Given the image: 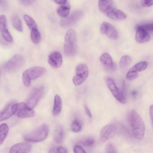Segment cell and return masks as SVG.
Wrapping results in <instances>:
<instances>
[{"label": "cell", "mask_w": 153, "mask_h": 153, "mask_svg": "<svg viewBox=\"0 0 153 153\" xmlns=\"http://www.w3.org/2000/svg\"><path fill=\"white\" fill-rule=\"evenodd\" d=\"M70 9V5L67 3L60 6L57 10V13L60 16L63 18H65L68 16Z\"/></svg>", "instance_id": "20"}, {"label": "cell", "mask_w": 153, "mask_h": 153, "mask_svg": "<svg viewBox=\"0 0 153 153\" xmlns=\"http://www.w3.org/2000/svg\"><path fill=\"white\" fill-rule=\"evenodd\" d=\"M84 109L85 113L87 116L90 118H92V113L87 106H84Z\"/></svg>", "instance_id": "41"}, {"label": "cell", "mask_w": 153, "mask_h": 153, "mask_svg": "<svg viewBox=\"0 0 153 153\" xmlns=\"http://www.w3.org/2000/svg\"><path fill=\"white\" fill-rule=\"evenodd\" d=\"M48 61L49 65L52 67L54 68H59L63 63L61 54L58 51L53 52L49 56Z\"/></svg>", "instance_id": "15"}, {"label": "cell", "mask_w": 153, "mask_h": 153, "mask_svg": "<svg viewBox=\"0 0 153 153\" xmlns=\"http://www.w3.org/2000/svg\"><path fill=\"white\" fill-rule=\"evenodd\" d=\"M147 31H153V23L138 26Z\"/></svg>", "instance_id": "33"}, {"label": "cell", "mask_w": 153, "mask_h": 153, "mask_svg": "<svg viewBox=\"0 0 153 153\" xmlns=\"http://www.w3.org/2000/svg\"><path fill=\"white\" fill-rule=\"evenodd\" d=\"M31 38L32 42L35 44H38L41 40L40 34L37 29H34L31 30Z\"/></svg>", "instance_id": "26"}, {"label": "cell", "mask_w": 153, "mask_h": 153, "mask_svg": "<svg viewBox=\"0 0 153 153\" xmlns=\"http://www.w3.org/2000/svg\"><path fill=\"white\" fill-rule=\"evenodd\" d=\"M31 149V145L27 143H21L16 144L12 147L10 153H28Z\"/></svg>", "instance_id": "17"}, {"label": "cell", "mask_w": 153, "mask_h": 153, "mask_svg": "<svg viewBox=\"0 0 153 153\" xmlns=\"http://www.w3.org/2000/svg\"><path fill=\"white\" fill-rule=\"evenodd\" d=\"M0 7L1 9L3 10H5L8 7V5L6 1H0Z\"/></svg>", "instance_id": "38"}, {"label": "cell", "mask_w": 153, "mask_h": 153, "mask_svg": "<svg viewBox=\"0 0 153 153\" xmlns=\"http://www.w3.org/2000/svg\"><path fill=\"white\" fill-rule=\"evenodd\" d=\"M149 112L150 118L153 124V105H151L150 107Z\"/></svg>", "instance_id": "42"}, {"label": "cell", "mask_w": 153, "mask_h": 153, "mask_svg": "<svg viewBox=\"0 0 153 153\" xmlns=\"http://www.w3.org/2000/svg\"><path fill=\"white\" fill-rule=\"evenodd\" d=\"M77 43L76 32L73 29L69 30L65 35L64 45V52L66 56L72 57L76 54Z\"/></svg>", "instance_id": "3"}, {"label": "cell", "mask_w": 153, "mask_h": 153, "mask_svg": "<svg viewBox=\"0 0 153 153\" xmlns=\"http://www.w3.org/2000/svg\"><path fill=\"white\" fill-rule=\"evenodd\" d=\"M106 153H117V152L113 145L111 144H109L107 146Z\"/></svg>", "instance_id": "35"}, {"label": "cell", "mask_w": 153, "mask_h": 153, "mask_svg": "<svg viewBox=\"0 0 153 153\" xmlns=\"http://www.w3.org/2000/svg\"><path fill=\"white\" fill-rule=\"evenodd\" d=\"M44 90V87L43 86L38 87L34 89L31 92L26 103L33 109L42 97Z\"/></svg>", "instance_id": "9"}, {"label": "cell", "mask_w": 153, "mask_h": 153, "mask_svg": "<svg viewBox=\"0 0 153 153\" xmlns=\"http://www.w3.org/2000/svg\"><path fill=\"white\" fill-rule=\"evenodd\" d=\"M1 31V34L5 40L9 42L13 41L12 37L7 29H3Z\"/></svg>", "instance_id": "29"}, {"label": "cell", "mask_w": 153, "mask_h": 153, "mask_svg": "<svg viewBox=\"0 0 153 153\" xmlns=\"http://www.w3.org/2000/svg\"><path fill=\"white\" fill-rule=\"evenodd\" d=\"M100 61L104 68L109 72H113L116 69V65L109 54L105 53L100 58Z\"/></svg>", "instance_id": "14"}, {"label": "cell", "mask_w": 153, "mask_h": 153, "mask_svg": "<svg viewBox=\"0 0 153 153\" xmlns=\"http://www.w3.org/2000/svg\"><path fill=\"white\" fill-rule=\"evenodd\" d=\"M141 5L144 7H149L153 6V0H145L141 1Z\"/></svg>", "instance_id": "36"}, {"label": "cell", "mask_w": 153, "mask_h": 153, "mask_svg": "<svg viewBox=\"0 0 153 153\" xmlns=\"http://www.w3.org/2000/svg\"><path fill=\"white\" fill-rule=\"evenodd\" d=\"M24 62V57L21 55L16 54L4 64L3 69L7 72H14L21 68Z\"/></svg>", "instance_id": "5"}, {"label": "cell", "mask_w": 153, "mask_h": 153, "mask_svg": "<svg viewBox=\"0 0 153 153\" xmlns=\"http://www.w3.org/2000/svg\"><path fill=\"white\" fill-rule=\"evenodd\" d=\"M9 131V128L7 124H3L0 126V144L1 145L7 138Z\"/></svg>", "instance_id": "21"}, {"label": "cell", "mask_w": 153, "mask_h": 153, "mask_svg": "<svg viewBox=\"0 0 153 153\" xmlns=\"http://www.w3.org/2000/svg\"><path fill=\"white\" fill-rule=\"evenodd\" d=\"M14 107L15 115L20 118L32 117L35 113L33 109L29 106L26 103H15Z\"/></svg>", "instance_id": "7"}, {"label": "cell", "mask_w": 153, "mask_h": 153, "mask_svg": "<svg viewBox=\"0 0 153 153\" xmlns=\"http://www.w3.org/2000/svg\"><path fill=\"white\" fill-rule=\"evenodd\" d=\"M76 75L73 78V82L76 86L81 85L87 78L89 71L87 66L84 64H80L76 68Z\"/></svg>", "instance_id": "6"}, {"label": "cell", "mask_w": 153, "mask_h": 153, "mask_svg": "<svg viewBox=\"0 0 153 153\" xmlns=\"http://www.w3.org/2000/svg\"><path fill=\"white\" fill-rule=\"evenodd\" d=\"M107 83L108 87L114 97L122 104H125L126 102L125 94L117 86L113 80L110 78H108Z\"/></svg>", "instance_id": "8"}, {"label": "cell", "mask_w": 153, "mask_h": 153, "mask_svg": "<svg viewBox=\"0 0 153 153\" xmlns=\"http://www.w3.org/2000/svg\"><path fill=\"white\" fill-rule=\"evenodd\" d=\"M148 64L146 61H142L138 63L133 66L132 68L137 72L144 70L148 67Z\"/></svg>", "instance_id": "27"}, {"label": "cell", "mask_w": 153, "mask_h": 153, "mask_svg": "<svg viewBox=\"0 0 153 153\" xmlns=\"http://www.w3.org/2000/svg\"><path fill=\"white\" fill-rule=\"evenodd\" d=\"M62 102L60 97L58 94L55 97L54 105L53 110V114L57 116L61 112L62 110Z\"/></svg>", "instance_id": "19"}, {"label": "cell", "mask_w": 153, "mask_h": 153, "mask_svg": "<svg viewBox=\"0 0 153 153\" xmlns=\"http://www.w3.org/2000/svg\"><path fill=\"white\" fill-rule=\"evenodd\" d=\"M117 131V127L114 123L109 124L102 129L100 133V140L105 142L114 136Z\"/></svg>", "instance_id": "10"}, {"label": "cell", "mask_w": 153, "mask_h": 153, "mask_svg": "<svg viewBox=\"0 0 153 153\" xmlns=\"http://www.w3.org/2000/svg\"><path fill=\"white\" fill-rule=\"evenodd\" d=\"M74 153H86L85 150L81 146L77 145L74 147Z\"/></svg>", "instance_id": "37"}, {"label": "cell", "mask_w": 153, "mask_h": 153, "mask_svg": "<svg viewBox=\"0 0 153 153\" xmlns=\"http://www.w3.org/2000/svg\"><path fill=\"white\" fill-rule=\"evenodd\" d=\"M72 131L75 133L79 132L81 130L82 125L81 123L78 119H75L71 125Z\"/></svg>", "instance_id": "28"}, {"label": "cell", "mask_w": 153, "mask_h": 153, "mask_svg": "<svg viewBox=\"0 0 153 153\" xmlns=\"http://www.w3.org/2000/svg\"><path fill=\"white\" fill-rule=\"evenodd\" d=\"M7 29V20L6 16L1 15L0 17V30Z\"/></svg>", "instance_id": "31"}, {"label": "cell", "mask_w": 153, "mask_h": 153, "mask_svg": "<svg viewBox=\"0 0 153 153\" xmlns=\"http://www.w3.org/2000/svg\"><path fill=\"white\" fill-rule=\"evenodd\" d=\"M46 69L43 67L36 66L31 67L25 71L24 73L31 80H34L44 75Z\"/></svg>", "instance_id": "13"}, {"label": "cell", "mask_w": 153, "mask_h": 153, "mask_svg": "<svg viewBox=\"0 0 153 153\" xmlns=\"http://www.w3.org/2000/svg\"><path fill=\"white\" fill-rule=\"evenodd\" d=\"M57 153H67L66 149L62 146H60L56 148Z\"/></svg>", "instance_id": "40"}, {"label": "cell", "mask_w": 153, "mask_h": 153, "mask_svg": "<svg viewBox=\"0 0 153 153\" xmlns=\"http://www.w3.org/2000/svg\"><path fill=\"white\" fill-rule=\"evenodd\" d=\"M138 92L135 90H133L131 92V94L133 97L136 96Z\"/></svg>", "instance_id": "45"}, {"label": "cell", "mask_w": 153, "mask_h": 153, "mask_svg": "<svg viewBox=\"0 0 153 153\" xmlns=\"http://www.w3.org/2000/svg\"><path fill=\"white\" fill-rule=\"evenodd\" d=\"M12 22L14 28L17 31L21 32L23 31L22 24L20 19L16 15L13 16L12 18Z\"/></svg>", "instance_id": "24"}, {"label": "cell", "mask_w": 153, "mask_h": 153, "mask_svg": "<svg viewBox=\"0 0 153 153\" xmlns=\"http://www.w3.org/2000/svg\"><path fill=\"white\" fill-rule=\"evenodd\" d=\"M83 13L81 11H76L67 17L62 19L60 21L61 26L67 28L74 24L83 16Z\"/></svg>", "instance_id": "12"}, {"label": "cell", "mask_w": 153, "mask_h": 153, "mask_svg": "<svg viewBox=\"0 0 153 153\" xmlns=\"http://www.w3.org/2000/svg\"><path fill=\"white\" fill-rule=\"evenodd\" d=\"M136 30L135 40L138 43H143L150 40V36L147 31L138 26L136 27Z\"/></svg>", "instance_id": "16"}, {"label": "cell", "mask_w": 153, "mask_h": 153, "mask_svg": "<svg viewBox=\"0 0 153 153\" xmlns=\"http://www.w3.org/2000/svg\"><path fill=\"white\" fill-rule=\"evenodd\" d=\"M94 140L92 138H89L83 141H81L79 143L82 146H89L92 145L94 144Z\"/></svg>", "instance_id": "32"}, {"label": "cell", "mask_w": 153, "mask_h": 153, "mask_svg": "<svg viewBox=\"0 0 153 153\" xmlns=\"http://www.w3.org/2000/svg\"><path fill=\"white\" fill-rule=\"evenodd\" d=\"M99 8L101 12L113 20H122L127 18L126 15L124 12L115 7L113 1L110 0L100 1Z\"/></svg>", "instance_id": "2"}, {"label": "cell", "mask_w": 153, "mask_h": 153, "mask_svg": "<svg viewBox=\"0 0 153 153\" xmlns=\"http://www.w3.org/2000/svg\"><path fill=\"white\" fill-rule=\"evenodd\" d=\"M132 62L131 58L126 55L122 57L119 63V67L122 70H125L131 64Z\"/></svg>", "instance_id": "22"}, {"label": "cell", "mask_w": 153, "mask_h": 153, "mask_svg": "<svg viewBox=\"0 0 153 153\" xmlns=\"http://www.w3.org/2000/svg\"><path fill=\"white\" fill-rule=\"evenodd\" d=\"M14 102L8 104L0 113V121H5L15 114Z\"/></svg>", "instance_id": "18"}, {"label": "cell", "mask_w": 153, "mask_h": 153, "mask_svg": "<svg viewBox=\"0 0 153 153\" xmlns=\"http://www.w3.org/2000/svg\"><path fill=\"white\" fill-rule=\"evenodd\" d=\"M64 137V131L61 127L58 128L55 130L54 134V139L57 143H60L62 142Z\"/></svg>", "instance_id": "23"}, {"label": "cell", "mask_w": 153, "mask_h": 153, "mask_svg": "<svg viewBox=\"0 0 153 153\" xmlns=\"http://www.w3.org/2000/svg\"><path fill=\"white\" fill-rule=\"evenodd\" d=\"M54 1L57 4L61 5L67 3V1L65 0H56Z\"/></svg>", "instance_id": "43"}, {"label": "cell", "mask_w": 153, "mask_h": 153, "mask_svg": "<svg viewBox=\"0 0 153 153\" xmlns=\"http://www.w3.org/2000/svg\"><path fill=\"white\" fill-rule=\"evenodd\" d=\"M49 153H57L56 148H53L50 149Z\"/></svg>", "instance_id": "44"}, {"label": "cell", "mask_w": 153, "mask_h": 153, "mask_svg": "<svg viewBox=\"0 0 153 153\" xmlns=\"http://www.w3.org/2000/svg\"><path fill=\"white\" fill-rule=\"evenodd\" d=\"M22 79L23 84L26 87H28L30 85L31 81L23 73L22 75Z\"/></svg>", "instance_id": "34"}, {"label": "cell", "mask_w": 153, "mask_h": 153, "mask_svg": "<svg viewBox=\"0 0 153 153\" xmlns=\"http://www.w3.org/2000/svg\"><path fill=\"white\" fill-rule=\"evenodd\" d=\"M138 76V72L131 68L127 73L126 78L127 80L131 81L136 79Z\"/></svg>", "instance_id": "30"}, {"label": "cell", "mask_w": 153, "mask_h": 153, "mask_svg": "<svg viewBox=\"0 0 153 153\" xmlns=\"http://www.w3.org/2000/svg\"><path fill=\"white\" fill-rule=\"evenodd\" d=\"M128 119L133 136L138 140H142L144 135L145 127L140 116L135 111L132 110L128 114Z\"/></svg>", "instance_id": "1"}, {"label": "cell", "mask_w": 153, "mask_h": 153, "mask_svg": "<svg viewBox=\"0 0 153 153\" xmlns=\"http://www.w3.org/2000/svg\"><path fill=\"white\" fill-rule=\"evenodd\" d=\"M100 31L102 34L106 35L111 39L116 40L118 38L119 33L116 28L107 22L102 24Z\"/></svg>", "instance_id": "11"}, {"label": "cell", "mask_w": 153, "mask_h": 153, "mask_svg": "<svg viewBox=\"0 0 153 153\" xmlns=\"http://www.w3.org/2000/svg\"><path fill=\"white\" fill-rule=\"evenodd\" d=\"M20 3L22 4L25 5H31L33 4L34 2V1H32V0H28V1H27V0H21V1H20Z\"/></svg>", "instance_id": "39"}, {"label": "cell", "mask_w": 153, "mask_h": 153, "mask_svg": "<svg viewBox=\"0 0 153 153\" xmlns=\"http://www.w3.org/2000/svg\"><path fill=\"white\" fill-rule=\"evenodd\" d=\"M24 20L28 27L31 30L37 29V24L34 20L30 16L26 15L23 16Z\"/></svg>", "instance_id": "25"}, {"label": "cell", "mask_w": 153, "mask_h": 153, "mask_svg": "<svg viewBox=\"0 0 153 153\" xmlns=\"http://www.w3.org/2000/svg\"><path fill=\"white\" fill-rule=\"evenodd\" d=\"M49 132L48 125L43 124L33 131L24 136L26 141L31 142L37 143L44 140L47 137Z\"/></svg>", "instance_id": "4"}]
</instances>
